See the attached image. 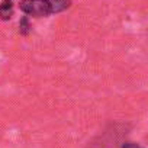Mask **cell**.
I'll return each instance as SVG.
<instances>
[{
	"label": "cell",
	"instance_id": "cell-5",
	"mask_svg": "<svg viewBox=\"0 0 148 148\" xmlns=\"http://www.w3.org/2000/svg\"><path fill=\"white\" fill-rule=\"evenodd\" d=\"M19 32H21V35H25V36L31 32V23H29V19L26 16H23L19 21Z\"/></svg>",
	"mask_w": 148,
	"mask_h": 148
},
{
	"label": "cell",
	"instance_id": "cell-3",
	"mask_svg": "<svg viewBox=\"0 0 148 148\" xmlns=\"http://www.w3.org/2000/svg\"><path fill=\"white\" fill-rule=\"evenodd\" d=\"M13 16V0H3L0 5V19L9 21Z\"/></svg>",
	"mask_w": 148,
	"mask_h": 148
},
{
	"label": "cell",
	"instance_id": "cell-1",
	"mask_svg": "<svg viewBox=\"0 0 148 148\" xmlns=\"http://www.w3.org/2000/svg\"><path fill=\"white\" fill-rule=\"evenodd\" d=\"M19 8L25 15H29L34 18H42V16L52 15L49 0H21Z\"/></svg>",
	"mask_w": 148,
	"mask_h": 148
},
{
	"label": "cell",
	"instance_id": "cell-4",
	"mask_svg": "<svg viewBox=\"0 0 148 148\" xmlns=\"http://www.w3.org/2000/svg\"><path fill=\"white\" fill-rule=\"evenodd\" d=\"M49 2H51L52 15H54V13L64 12V10H67V9L71 6V0H49Z\"/></svg>",
	"mask_w": 148,
	"mask_h": 148
},
{
	"label": "cell",
	"instance_id": "cell-6",
	"mask_svg": "<svg viewBox=\"0 0 148 148\" xmlns=\"http://www.w3.org/2000/svg\"><path fill=\"white\" fill-rule=\"evenodd\" d=\"M121 148H141L138 144H135V142H129V141H126V142H122L121 144Z\"/></svg>",
	"mask_w": 148,
	"mask_h": 148
},
{
	"label": "cell",
	"instance_id": "cell-2",
	"mask_svg": "<svg viewBox=\"0 0 148 148\" xmlns=\"http://www.w3.org/2000/svg\"><path fill=\"white\" fill-rule=\"evenodd\" d=\"M112 131H113V126H112L110 131L103 132L100 136H97V138L89 145V148H115L116 144H115V138H113Z\"/></svg>",
	"mask_w": 148,
	"mask_h": 148
}]
</instances>
